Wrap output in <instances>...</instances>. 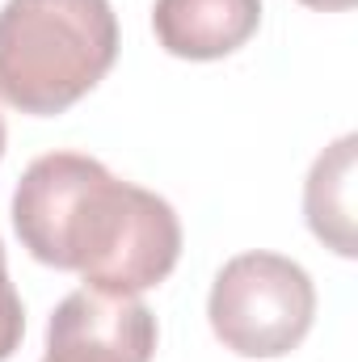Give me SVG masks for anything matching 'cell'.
I'll return each mask as SVG.
<instances>
[{
	"label": "cell",
	"instance_id": "obj_1",
	"mask_svg": "<svg viewBox=\"0 0 358 362\" xmlns=\"http://www.w3.org/2000/svg\"><path fill=\"white\" fill-rule=\"evenodd\" d=\"M13 228L42 266L72 270L85 286L118 295L165 282L181 257L173 206L81 152H47L21 173Z\"/></svg>",
	"mask_w": 358,
	"mask_h": 362
},
{
	"label": "cell",
	"instance_id": "obj_2",
	"mask_svg": "<svg viewBox=\"0 0 358 362\" xmlns=\"http://www.w3.org/2000/svg\"><path fill=\"white\" fill-rule=\"evenodd\" d=\"M118 59L110 0H4L0 101L51 118L76 105Z\"/></svg>",
	"mask_w": 358,
	"mask_h": 362
},
{
	"label": "cell",
	"instance_id": "obj_3",
	"mask_svg": "<svg viewBox=\"0 0 358 362\" xmlns=\"http://www.w3.org/2000/svg\"><path fill=\"white\" fill-rule=\"evenodd\" d=\"M207 316L224 350L241 358H282L312 329L316 286L282 253H241L215 274Z\"/></svg>",
	"mask_w": 358,
	"mask_h": 362
},
{
	"label": "cell",
	"instance_id": "obj_4",
	"mask_svg": "<svg viewBox=\"0 0 358 362\" xmlns=\"http://www.w3.org/2000/svg\"><path fill=\"white\" fill-rule=\"evenodd\" d=\"M152 354L156 316L139 295L81 286L55 308L42 362H152Z\"/></svg>",
	"mask_w": 358,
	"mask_h": 362
},
{
	"label": "cell",
	"instance_id": "obj_5",
	"mask_svg": "<svg viewBox=\"0 0 358 362\" xmlns=\"http://www.w3.org/2000/svg\"><path fill=\"white\" fill-rule=\"evenodd\" d=\"M262 25V0H156L152 30L178 59H224Z\"/></svg>",
	"mask_w": 358,
	"mask_h": 362
},
{
	"label": "cell",
	"instance_id": "obj_6",
	"mask_svg": "<svg viewBox=\"0 0 358 362\" xmlns=\"http://www.w3.org/2000/svg\"><path fill=\"white\" fill-rule=\"evenodd\" d=\"M354 177H358V139L342 135L329 144L304 185V215L316 240L333 249L337 257H354L358 236H354Z\"/></svg>",
	"mask_w": 358,
	"mask_h": 362
},
{
	"label": "cell",
	"instance_id": "obj_7",
	"mask_svg": "<svg viewBox=\"0 0 358 362\" xmlns=\"http://www.w3.org/2000/svg\"><path fill=\"white\" fill-rule=\"evenodd\" d=\"M21 333H25V312H21V299L8 282L4 270V245H0V362H8L21 346Z\"/></svg>",
	"mask_w": 358,
	"mask_h": 362
},
{
	"label": "cell",
	"instance_id": "obj_8",
	"mask_svg": "<svg viewBox=\"0 0 358 362\" xmlns=\"http://www.w3.org/2000/svg\"><path fill=\"white\" fill-rule=\"evenodd\" d=\"M308 8H321V13H342V8H354L358 0H299Z\"/></svg>",
	"mask_w": 358,
	"mask_h": 362
},
{
	"label": "cell",
	"instance_id": "obj_9",
	"mask_svg": "<svg viewBox=\"0 0 358 362\" xmlns=\"http://www.w3.org/2000/svg\"><path fill=\"white\" fill-rule=\"evenodd\" d=\"M0 160H4V118H0Z\"/></svg>",
	"mask_w": 358,
	"mask_h": 362
}]
</instances>
